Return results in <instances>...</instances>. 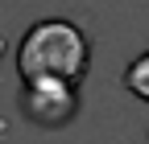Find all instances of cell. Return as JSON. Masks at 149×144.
I'll return each mask as SVG.
<instances>
[{
  "label": "cell",
  "instance_id": "cell-4",
  "mask_svg": "<svg viewBox=\"0 0 149 144\" xmlns=\"http://www.w3.org/2000/svg\"><path fill=\"white\" fill-rule=\"evenodd\" d=\"M4 49H8V41H4V33H0V62H4Z\"/></svg>",
  "mask_w": 149,
  "mask_h": 144
},
{
  "label": "cell",
  "instance_id": "cell-2",
  "mask_svg": "<svg viewBox=\"0 0 149 144\" xmlns=\"http://www.w3.org/2000/svg\"><path fill=\"white\" fill-rule=\"evenodd\" d=\"M21 111L37 128H66L83 111V86L74 82H21Z\"/></svg>",
  "mask_w": 149,
  "mask_h": 144
},
{
  "label": "cell",
  "instance_id": "cell-1",
  "mask_svg": "<svg viewBox=\"0 0 149 144\" xmlns=\"http://www.w3.org/2000/svg\"><path fill=\"white\" fill-rule=\"evenodd\" d=\"M91 70V41L83 25L66 16H46L25 29L17 45V74L21 82H74L83 86Z\"/></svg>",
  "mask_w": 149,
  "mask_h": 144
},
{
  "label": "cell",
  "instance_id": "cell-3",
  "mask_svg": "<svg viewBox=\"0 0 149 144\" xmlns=\"http://www.w3.org/2000/svg\"><path fill=\"white\" fill-rule=\"evenodd\" d=\"M124 86H128L137 99H145V103H149V49H145V53H137V58L128 62V70H124Z\"/></svg>",
  "mask_w": 149,
  "mask_h": 144
}]
</instances>
